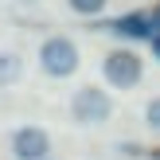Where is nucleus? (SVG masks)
Masks as SVG:
<instances>
[{
	"instance_id": "nucleus-1",
	"label": "nucleus",
	"mask_w": 160,
	"mask_h": 160,
	"mask_svg": "<svg viewBox=\"0 0 160 160\" xmlns=\"http://www.w3.org/2000/svg\"><path fill=\"white\" fill-rule=\"evenodd\" d=\"M39 62H43L47 74L67 78V74H74V70H78V47L70 43L67 35H51L43 47H39Z\"/></svg>"
},
{
	"instance_id": "nucleus-2",
	"label": "nucleus",
	"mask_w": 160,
	"mask_h": 160,
	"mask_svg": "<svg viewBox=\"0 0 160 160\" xmlns=\"http://www.w3.org/2000/svg\"><path fill=\"white\" fill-rule=\"evenodd\" d=\"M109 109H113V102L106 98V90H94V86H82L74 94V102H70V113L82 125H102L109 117Z\"/></svg>"
},
{
	"instance_id": "nucleus-3",
	"label": "nucleus",
	"mask_w": 160,
	"mask_h": 160,
	"mask_svg": "<svg viewBox=\"0 0 160 160\" xmlns=\"http://www.w3.org/2000/svg\"><path fill=\"white\" fill-rule=\"evenodd\" d=\"M106 78L113 86H121V90L137 86L141 82V59L133 51H109L106 55Z\"/></svg>"
},
{
	"instance_id": "nucleus-4",
	"label": "nucleus",
	"mask_w": 160,
	"mask_h": 160,
	"mask_svg": "<svg viewBox=\"0 0 160 160\" xmlns=\"http://www.w3.org/2000/svg\"><path fill=\"white\" fill-rule=\"evenodd\" d=\"M12 152H16V160H43L47 156V133L35 129V125L20 129L12 137Z\"/></svg>"
},
{
	"instance_id": "nucleus-5",
	"label": "nucleus",
	"mask_w": 160,
	"mask_h": 160,
	"mask_svg": "<svg viewBox=\"0 0 160 160\" xmlns=\"http://www.w3.org/2000/svg\"><path fill=\"white\" fill-rule=\"evenodd\" d=\"M109 28H113L117 35H129V39H141V35L152 39V23H148V16H121V20H113Z\"/></svg>"
},
{
	"instance_id": "nucleus-6",
	"label": "nucleus",
	"mask_w": 160,
	"mask_h": 160,
	"mask_svg": "<svg viewBox=\"0 0 160 160\" xmlns=\"http://www.w3.org/2000/svg\"><path fill=\"white\" fill-rule=\"evenodd\" d=\"M23 70V59L16 51H0V82H16Z\"/></svg>"
},
{
	"instance_id": "nucleus-7",
	"label": "nucleus",
	"mask_w": 160,
	"mask_h": 160,
	"mask_svg": "<svg viewBox=\"0 0 160 160\" xmlns=\"http://www.w3.org/2000/svg\"><path fill=\"white\" fill-rule=\"evenodd\" d=\"M70 8H74V12H82V16H94V12H102V8H106V0H70Z\"/></svg>"
},
{
	"instance_id": "nucleus-8",
	"label": "nucleus",
	"mask_w": 160,
	"mask_h": 160,
	"mask_svg": "<svg viewBox=\"0 0 160 160\" xmlns=\"http://www.w3.org/2000/svg\"><path fill=\"white\" fill-rule=\"evenodd\" d=\"M145 117H148V125H152V129H160V98H152V102H148Z\"/></svg>"
},
{
	"instance_id": "nucleus-9",
	"label": "nucleus",
	"mask_w": 160,
	"mask_h": 160,
	"mask_svg": "<svg viewBox=\"0 0 160 160\" xmlns=\"http://www.w3.org/2000/svg\"><path fill=\"white\" fill-rule=\"evenodd\" d=\"M148 23L156 28V35H160V8H152V16H148Z\"/></svg>"
},
{
	"instance_id": "nucleus-10",
	"label": "nucleus",
	"mask_w": 160,
	"mask_h": 160,
	"mask_svg": "<svg viewBox=\"0 0 160 160\" xmlns=\"http://www.w3.org/2000/svg\"><path fill=\"white\" fill-rule=\"evenodd\" d=\"M152 55L160 59V35H152Z\"/></svg>"
}]
</instances>
